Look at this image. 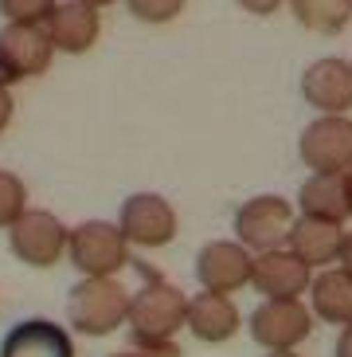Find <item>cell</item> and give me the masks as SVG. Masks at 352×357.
<instances>
[{"mask_svg":"<svg viewBox=\"0 0 352 357\" xmlns=\"http://www.w3.org/2000/svg\"><path fill=\"white\" fill-rule=\"evenodd\" d=\"M188 330L207 342V346H219V342H231L239 334V310L231 303V294H196L188 298Z\"/></svg>","mask_w":352,"mask_h":357,"instance_id":"9a60e30c","label":"cell"},{"mask_svg":"<svg viewBox=\"0 0 352 357\" xmlns=\"http://www.w3.org/2000/svg\"><path fill=\"white\" fill-rule=\"evenodd\" d=\"M51 36L40 24H8L0 32V67L8 79H28V75L47 71L51 63Z\"/></svg>","mask_w":352,"mask_h":357,"instance_id":"7c38bea8","label":"cell"},{"mask_svg":"<svg viewBox=\"0 0 352 357\" xmlns=\"http://www.w3.org/2000/svg\"><path fill=\"white\" fill-rule=\"evenodd\" d=\"M298 153L313 173H349L352 169V118L321 114L298 137Z\"/></svg>","mask_w":352,"mask_h":357,"instance_id":"5b68a950","label":"cell"},{"mask_svg":"<svg viewBox=\"0 0 352 357\" xmlns=\"http://www.w3.org/2000/svg\"><path fill=\"white\" fill-rule=\"evenodd\" d=\"M59 8L55 0H0V12L8 16L12 24H40L51 20V12Z\"/></svg>","mask_w":352,"mask_h":357,"instance_id":"ffe728a7","label":"cell"},{"mask_svg":"<svg viewBox=\"0 0 352 357\" xmlns=\"http://www.w3.org/2000/svg\"><path fill=\"white\" fill-rule=\"evenodd\" d=\"M313 314L329 326H352V275H344L341 267H329L313 279L310 287Z\"/></svg>","mask_w":352,"mask_h":357,"instance_id":"ac0fdd59","label":"cell"},{"mask_svg":"<svg viewBox=\"0 0 352 357\" xmlns=\"http://www.w3.org/2000/svg\"><path fill=\"white\" fill-rule=\"evenodd\" d=\"M239 8H247L250 16H270L282 8V0H239Z\"/></svg>","mask_w":352,"mask_h":357,"instance_id":"cb8c5ba5","label":"cell"},{"mask_svg":"<svg viewBox=\"0 0 352 357\" xmlns=\"http://www.w3.org/2000/svg\"><path fill=\"white\" fill-rule=\"evenodd\" d=\"M129 12H134L137 20L145 24H168L176 20V12L184 8V0H125Z\"/></svg>","mask_w":352,"mask_h":357,"instance_id":"7402d4cb","label":"cell"},{"mask_svg":"<svg viewBox=\"0 0 352 357\" xmlns=\"http://www.w3.org/2000/svg\"><path fill=\"white\" fill-rule=\"evenodd\" d=\"M86 4H94V8H98V4H114V0H86Z\"/></svg>","mask_w":352,"mask_h":357,"instance_id":"f1b7e54d","label":"cell"},{"mask_svg":"<svg viewBox=\"0 0 352 357\" xmlns=\"http://www.w3.org/2000/svg\"><path fill=\"white\" fill-rule=\"evenodd\" d=\"M67 314H71L74 330H83L90 337H106L129 318V294L114 279H83L71 291Z\"/></svg>","mask_w":352,"mask_h":357,"instance_id":"7a4b0ae2","label":"cell"},{"mask_svg":"<svg viewBox=\"0 0 352 357\" xmlns=\"http://www.w3.org/2000/svg\"><path fill=\"white\" fill-rule=\"evenodd\" d=\"M301 216L313 220H329V224H344L352 216V192L344 173H313L298 192Z\"/></svg>","mask_w":352,"mask_h":357,"instance_id":"5bb4252c","label":"cell"},{"mask_svg":"<svg viewBox=\"0 0 352 357\" xmlns=\"http://www.w3.org/2000/svg\"><path fill=\"white\" fill-rule=\"evenodd\" d=\"M337 357H352V326H344L337 337Z\"/></svg>","mask_w":352,"mask_h":357,"instance_id":"484cf974","label":"cell"},{"mask_svg":"<svg viewBox=\"0 0 352 357\" xmlns=\"http://www.w3.org/2000/svg\"><path fill=\"white\" fill-rule=\"evenodd\" d=\"M118 228L125 231V240L137 248H165L176 236V212L165 197L157 192H134L122 204V220Z\"/></svg>","mask_w":352,"mask_h":357,"instance_id":"52a82bcc","label":"cell"},{"mask_svg":"<svg viewBox=\"0 0 352 357\" xmlns=\"http://www.w3.org/2000/svg\"><path fill=\"white\" fill-rule=\"evenodd\" d=\"M250 287L266 298H301L313 287V271L290 248H274V252L255 255V271H250Z\"/></svg>","mask_w":352,"mask_h":357,"instance_id":"30bf717a","label":"cell"},{"mask_svg":"<svg viewBox=\"0 0 352 357\" xmlns=\"http://www.w3.org/2000/svg\"><path fill=\"white\" fill-rule=\"evenodd\" d=\"M266 357H298L294 349H282V354H266Z\"/></svg>","mask_w":352,"mask_h":357,"instance_id":"83f0119b","label":"cell"},{"mask_svg":"<svg viewBox=\"0 0 352 357\" xmlns=\"http://www.w3.org/2000/svg\"><path fill=\"white\" fill-rule=\"evenodd\" d=\"M74 267L86 275V279H114L129 263V240L118 224L106 220H86L71 231V243H67Z\"/></svg>","mask_w":352,"mask_h":357,"instance_id":"3957f363","label":"cell"},{"mask_svg":"<svg viewBox=\"0 0 352 357\" xmlns=\"http://www.w3.org/2000/svg\"><path fill=\"white\" fill-rule=\"evenodd\" d=\"M290 8L301 28L317 36H337L352 20V0H290Z\"/></svg>","mask_w":352,"mask_h":357,"instance_id":"d6986e66","label":"cell"},{"mask_svg":"<svg viewBox=\"0 0 352 357\" xmlns=\"http://www.w3.org/2000/svg\"><path fill=\"white\" fill-rule=\"evenodd\" d=\"M24 192L20 177H12V173H0V224H16L24 216Z\"/></svg>","mask_w":352,"mask_h":357,"instance_id":"44dd1931","label":"cell"},{"mask_svg":"<svg viewBox=\"0 0 352 357\" xmlns=\"http://www.w3.org/2000/svg\"><path fill=\"white\" fill-rule=\"evenodd\" d=\"M250 271H255V259H250V252L243 243L216 240L196 255V279L204 283V291H211V294L243 291V287L250 283Z\"/></svg>","mask_w":352,"mask_h":357,"instance_id":"ba28073f","label":"cell"},{"mask_svg":"<svg viewBox=\"0 0 352 357\" xmlns=\"http://www.w3.org/2000/svg\"><path fill=\"white\" fill-rule=\"evenodd\" d=\"M301 95L321 114H349L352 110V63L337 59V55H325V59L310 63L305 75H301Z\"/></svg>","mask_w":352,"mask_h":357,"instance_id":"9c48e42d","label":"cell"},{"mask_svg":"<svg viewBox=\"0 0 352 357\" xmlns=\"http://www.w3.org/2000/svg\"><path fill=\"white\" fill-rule=\"evenodd\" d=\"M0 357H74V346L63 326L35 318V322H20L12 330Z\"/></svg>","mask_w":352,"mask_h":357,"instance_id":"e0dca14e","label":"cell"},{"mask_svg":"<svg viewBox=\"0 0 352 357\" xmlns=\"http://www.w3.org/2000/svg\"><path fill=\"white\" fill-rule=\"evenodd\" d=\"M313 330V314L301 306V298H266L262 306L250 310V337L266 354L301 346Z\"/></svg>","mask_w":352,"mask_h":357,"instance_id":"8992f818","label":"cell"},{"mask_svg":"<svg viewBox=\"0 0 352 357\" xmlns=\"http://www.w3.org/2000/svg\"><path fill=\"white\" fill-rule=\"evenodd\" d=\"M129 330L141 342H173L180 326H188V298L165 279H153L129 298Z\"/></svg>","mask_w":352,"mask_h":357,"instance_id":"6da1fadb","label":"cell"},{"mask_svg":"<svg viewBox=\"0 0 352 357\" xmlns=\"http://www.w3.org/2000/svg\"><path fill=\"white\" fill-rule=\"evenodd\" d=\"M118 357H180V349H176V342H141V337H134V346L122 349Z\"/></svg>","mask_w":352,"mask_h":357,"instance_id":"603a6c76","label":"cell"},{"mask_svg":"<svg viewBox=\"0 0 352 357\" xmlns=\"http://www.w3.org/2000/svg\"><path fill=\"white\" fill-rule=\"evenodd\" d=\"M47 36H51L55 47H63L71 55H83L98 40V12H94V4H86V0L59 4L51 12V20H47Z\"/></svg>","mask_w":352,"mask_h":357,"instance_id":"2e32d148","label":"cell"},{"mask_svg":"<svg viewBox=\"0 0 352 357\" xmlns=\"http://www.w3.org/2000/svg\"><path fill=\"white\" fill-rule=\"evenodd\" d=\"M8 118H12V98H8V91L0 86V130L8 126Z\"/></svg>","mask_w":352,"mask_h":357,"instance_id":"4316f807","label":"cell"},{"mask_svg":"<svg viewBox=\"0 0 352 357\" xmlns=\"http://www.w3.org/2000/svg\"><path fill=\"white\" fill-rule=\"evenodd\" d=\"M294 228V208L290 200L278 197V192H262V197H250L243 208L235 212V236L247 252H274L290 240Z\"/></svg>","mask_w":352,"mask_h":357,"instance_id":"277c9868","label":"cell"},{"mask_svg":"<svg viewBox=\"0 0 352 357\" xmlns=\"http://www.w3.org/2000/svg\"><path fill=\"white\" fill-rule=\"evenodd\" d=\"M71 243V236L63 231V224L51 212H24L20 220L12 224V252L20 255L31 267H51L59 263L63 248Z\"/></svg>","mask_w":352,"mask_h":357,"instance_id":"8fae6325","label":"cell"},{"mask_svg":"<svg viewBox=\"0 0 352 357\" xmlns=\"http://www.w3.org/2000/svg\"><path fill=\"white\" fill-rule=\"evenodd\" d=\"M341 271L344 275H352V231H344V243H341Z\"/></svg>","mask_w":352,"mask_h":357,"instance_id":"d4e9b609","label":"cell"},{"mask_svg":"<svg viewBox=\"0 0 352 357\" xmlns=\"http://www.w3.org/2000/svg\"><path fill=\"white\" fill-rule=\"evenodd\" d=\"M341 243H344V228H341V224L301 216V220H294L286 248H290V252L313 271V267H329V263L341 259Z\"/></svg>","mask_w":352,"mask_h":357,"instance_id":"4fadbf2b","label":"cell"},{"mask_svg":"<svg viewBox=\"0 0 352 357\" xmlns=\"http://www.w3.org/2000/svg\"><path fill=\"white\" fill-rule=\"evenodd\" d=\"M344 181H349V192H352V169H349V173H344Z\"/></svg>","mask_w":352,"mask_h":357,"instance_id":"f546056e","label":"cell"}]
</instances>
